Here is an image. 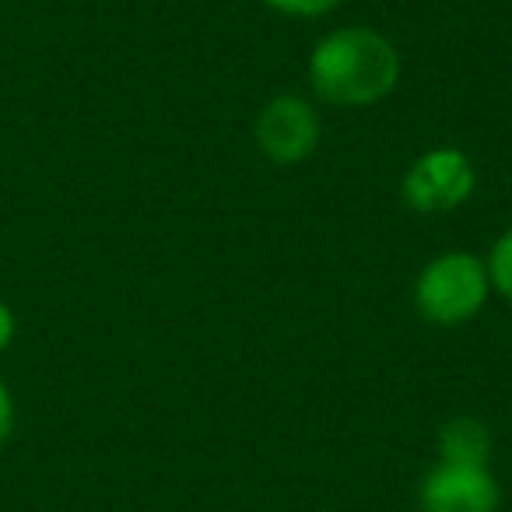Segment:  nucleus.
<instances>
[{"label":"nucleus","instance_id":"nucleus-1","mask_svg":"<svg viewBox=\"0 0 512 512\" xmlns=\"http://www.w3.org/2000/svg\"><path fill=\"white\" fill-rule=\"evenodd\" d=\"M400 53L383 32L348 25L323 36L309 53V85L330 106L365 109L390 99L400 85Z\"/></svg>","mask_w":512,"mask_h":512},{"label":"nucleus","instance_id":"nucleus-2","mask_svg":"<svg viewBox=\"0 0 512 512\" xmlns=\"http://www.w3.org/2000/svg\"><path fill=\"white\" fill-rule=\"evenodd\" d=\"M488 295V264L477 253H467V249L435 256L432 264L421 267L418 281H414V306L435 327L470 323L484 309Z\"/></svg>","mask_w":512,"mask_h":512},{"label":"nucleus","instance_id":"nucleus-3","mask_svg":"<svg viewBox=\"0 0 512 512\" xmlns=\"http://www.w3.org/2000/svg\"><path fill=\"white\" fill-rule=\"evenodd\" d=\"M477 190L474 162L460 148H432L404 172V204L418 214H449Z\"/></svg>","mask_w":512,"mask_h":512},{"label":"nucleus","instance_id":"nucleus-4","mask_svg":"<svg viewBox=\"0 0 512 512\" xmlns=\"http://www.w3.org/2000/svg\"><path fill=\"white\" fill-rule=\"evenodd\" d=\"M323 120L302 95H274L253 120V141L274 165H299L320 148Z\"/></svg>","mask_w":512,"mask_h":512},{"label":"nucleus","instance_id":"nucleus-5","mask_svg":"<svg viewBox=\"0 0 512 512\" xmlns=\"http://www.w3.org/2000/svg\"><path fill=\"white\" fill-rule=\"evenodd\" d=\"M418 505L421 512H498L502 491L488 467L439 460L421 481Z\"/></svg>","mask_w":512,"mask_h":512},{"label":"nucleus","instance_id":"nucleus-6","mask_svg":"<svg viewBox=\"0 0 512 512\" xmlns=\"http://www.w3.org/2000/svg\"><path fill=\"white\" fill-rule=\"evenodd\" d=\"M439 460L467 463V467H488L491 460V432L481 418L456 414L439 428Z\"/></svg>","mask_w":512,"mask_h":512},{"label":"nucleus","instance_id":"nucleus-7","mask_svg":"<svg viewBox=\"0 0 512 512\" xmlns=\"http://www.w3.org/2000/svg\"><path fill=\"white\" fill-rule=\"evenodd\" d=\"M484 264H488L491 292H498L505 302H512V228H505L498 235Z\"/></svg>","mask_w":512,"mask_h":512},{"label":"nucleus","instance_id":"nucleus-8","mask_svg":"<svg viewBox=\"0 0 512 512\" xmlns=\"http://www.w3.org/2000/svg\"><path fill=\"white\" fill-rule=\"evenodd\" d=\"M264 4L288 18H323L330 11H337L341 0H264Z\"/></svg>","mask_w":512,"mask_h":512},{"label":"nucleus","instance_id":"nucleus-9","mask_svg":"<svg viewBox=\"0 0 512 512\" xmlns=\"http://www.w3.org/2000/svg\"><path fill=\"white\" fill-rule=\"evenodd\" d=\"M11 428H15V400H11L8 386L0 379V446L11 439Z\"/></svg>","mask_w":512,"mask_h":512},{"label":"nucleus","instance_id":"nucleus-10","mask_svg":"<svg viewBox=\"0 0 512 512\" xmlns=\"http://www.w3.org/2000/svg\"><path fill=\"white\" fill-rule=\"evenodd\" d=\"M15 341V313H11L4 302H0V351Z\"/></svg>","mask_w":512,"mask_h":512}]
</instances>
